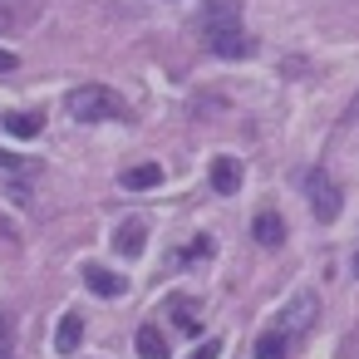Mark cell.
<instances>
[{"mask_svg": "<svg viewBox=\"0 0 359 359\" xmlns=\"http://www.w3.org/2000/svg\"><path fill=\"white\" fill-rule=\"evenodd\" d=\"M202 35H207V50L222 55V60H246V55H251V35H246V25H241L236 0H207Z\"/></svg>", "mask_w": 359, "mask_h": 359, "instance_id": "obj_1", "label": "cell"}, {"mask_svg": "<svg viewBox=\"0 0 359 359\" xmlns=\"http://www.w3.org/2000/svg\"><path fill=\"white\" fill-rule=\"evenodd\" d=\"M65 109H69V118H79V123L123 118V99H118L114 89H104V84H79V89L65 99Z\"/></svg>", "mask_w": 359, "mask_h": 359, "instance_id": "obj_2", "label": "cell"}, {"mask_svg": "<svg viewBox=\"0 0 359 359\" xmlns=\"http://www.w3.org/2000/svg\"><path fill=\"white\" fill-rule=\"evenodd\" d=\"M305 197H310V212H315V222H334L339 217V207H344V197H339V187H334V177L325 172V168H310L305 172Z\"/></svg>", "mask_w": 359, "mask_h": 359, "instance_id": "obj_3", "label": "cell"}, {"mask_svg": "<svg viewBox=\"0 0 359 359\" xmlns=\"http://www.w3.org/2000/svg\"><path fill=\"white\" fill-rule=\"evenodd\" d=\"M315 315H320V300H315V295L305 290V295H295V300H290V305H285V310L276 315V330H280V334H285V339L295 344V339H300V334H305V330L315 325Z\"/></svg>", "mask_w": 359, "mask_h": 359, "instance_id": "obj_4", "label": "cell"}, {"mask_svg": "<svg viewBox=\"0 0 359 359\" xmlns=\"http://www.w3.org/2000/svg\"><path fill=\"white\" fill-rule=\"evenodd\" d=\"M143 241H148V222H143V217H128V222L114 231V251H118V256H143Z\"/></svg>", "mask_w": 359, "mask_h": 359, "instance_id": "obj_5", "label": "cell"}, {"mask_svg": "<svg viewBox=\"0 0 359 359\" xmlns=\"http://www.w3.org/2000/svg\"><path fill=\"white\" fill-rule=\"evenodd\" d=\"M84 285H89L94 295H104V300H114V295H123V290H128V280H123V276H114V271H104L99 261H89V266H84Z\"/></svg>", "mask_w": 359, "mask_h": 359, "instance_id": "obj_6", "label": "cell"}, {"mask_svg": "<svg viewBox=\"0 0 359 359\" xmlns=\"http://www.w3.org/2000/svg\"><path fill=\"white\" fill-rule=\"evenodd\" d=\"M0 123H6V133H11V138L30 143V138L45 128V114H40V109H30V114H0Z\"/></svg>", "mask_w": 359, "mask_h": 359, "instance_id": "obj_7", "label": "cell"}, {"mask_svg": "<svg viewBox=\"0 0 359 359\" xmlns=\"http://www.w3.org/2000/svg\"><path fill=\"white\" fill-rule=\"evenodd\" d=\"M212 187H217L222 197L241 192V163H236V158H212Z\"/></svg>", "mask_w": 359, "mask_h": 359, "instance_id": "obj_8", "label": "cell"}, {"mask_svg": "<svg viewBox=\"0 0 359 359\" xmlns=\"http://www.w3.org/2000/svg\"><path fill=\"white\" fill-rule=\"evenodd\" d=\"M251 236H256L261 246H280V241H285V222H280V212H256Z\"/></svg>", "mask_w": 359, "mask_h": 359, "instance_id": "obj_9", "label": "cell"}, {"mask_svg": "<svg viewBox=\"0 0 359 359\" xmlns=\"http://www.w3.org/2000/svg\"><path fill=\"white\" fill-rule=\"evenodd\" d=\"M118 182H123L128 192H148V187H158V182H163V168H158V163H138V168H128Z\"/></svg>", "mask_w": 359, "mask_h": 359, "instance_id": "obj_10", "label": "cell"}, {"mask_svg": "<svg viewBox=\"0 0 359 359\" xmlns=\"http://www.w3.org/2000/svg\"><path fill=\"white\" fill-rule=\"evenodd\" d=\"M79 339H84V320L69 310V315L60 320V330H55V349H60V354H74V349H79Z\"/></svg>", "mask_w": 359, "mask_h": 359, "instance_id": "obj_11", "label": "cell"}, {"mask_svg": "<svg viewBox=\"0 0 359 359\" xmlns=\"http://www.w3.org/2000/svg\"><path fill=\"white\" fill-rule=\"evenodd\" d=\"M133 349H138V359H168V339H163V330H153V325H143V330L133 334Z\"/></svg>", "mask_w": 359, "mask_h": 359, "instance_id": "obj_12", "label": "cell"}, {"mask_svg": "<svg viewBox=\"0 0 359 359\" xmlns=\"http://www.w3.org/2000/svg\"><path fill=\"white\" fill-rule=\"evenodd\" d=\"M290 354V339L271 325V330H261V339H256V359H285Z\"/></svg>", "mask_w": 359, "mask_h": 359, "instance_id": "obj_13", "label": "cell"}, {"mask_svg": "<svg viewBox=\"0 0 359 359\" xmlns=\"http://www.w3.org/2000/svg\"><path fill=\"white\" fill-rule=\"evenodd\" d=\"M168 315L182 325V334H202V325H197V305H192V300H182V295L168 300Z\"/></svg>", "mask_w": 359, "mask_h": 359, "instance_id": "obj_14", "label": "cell"}, {"mask_svg": "<svg viewBox=\"0 0 359 359\" xmlns=\"http://www.w3.org/2000/svg\"><path fill=\"white\" fill-rule=\"evenodd\" d=\"M187 359H222V339H202V344H197Z\"/></svg>", "mask_w": 359, "mask_h": 359, "instance_id": "obj_15", "label": "cell"}, {"mask_svg": "<svg viewBox=\"0 0 359 359\" xmlns=\"http://www.w3.org/2000/svg\"><path fill=\"white\" fill-rule=\"evenodd\" d=\"M0 359H11V320L0 315Z\"/></svg>", "mask_w": 359, "mask_h": 359, "instance_id": "obj_16", "label": "cell"}, {"mask_svg": "<svg viewBox=\"0 0 359 359\" xmlns=\"http://www.w3.org/2000/svg\"><path fill=\"white\" fill-rule=\"evenodd\" d=\"M187 256H197V261H202V256H212V236H197V241L187 246Z\"/></svg>", "mask_w": 359, "mask_h": 359, "instance_id": "obj_17", "label": "cell"}, {"mask_svg": "<svg viewBox=\"0 0 359 359\" xmlns=\"http://www.w3.org/2000/svg\"><path fill=\"white\" fill-rule=\"evenodd\" d=\"M15 65H20V60H15V55H11V50H0V74H11V69H15Z\"/></svg>", "mask_w": 359, "mask_h": 359, "instance_id": "obj_18", "label": "cell"}, {"mask_svg": "<svg viewBox=\"0 0 359 359\" xmlns=\"http://www.w3.org/2000/svg\"><path fill=\"white\" fill-rule=\"evenodd\" d=\"M11 25H15V20H11V11H6V6H0V30H11Z\"/></svg>", "mask_w": 359, "mask_h": 359, "instance_id": "obj_19", "label": "cell"}, {"mask_svg": "<svg viewBox=\"0 0 359 359\" xmlns=\"http://www.w3.org/2000/svg\"><path fill=\"white\" fill-rule=\"evenodd\" d=\"M354 276H359V251H354Z\"/></svg>", "mask_w": 359, "mask_h": 359, "instance_id": "obj_20", "label": "cell"}, {"mask_svg": "<svg viewBox=\"0 0 359 359\" xmlns=\"http://www.w3.org/2000/svg\"><path fill=\"white\" fill-rule=\"evenodd\" d=\"M0 231H11V226H6V222H0Z\"/></svg>", "mask_w": 359, "mask_h": 359, "instance_id": "obj_21", "label": "cell"}]
</instances>
